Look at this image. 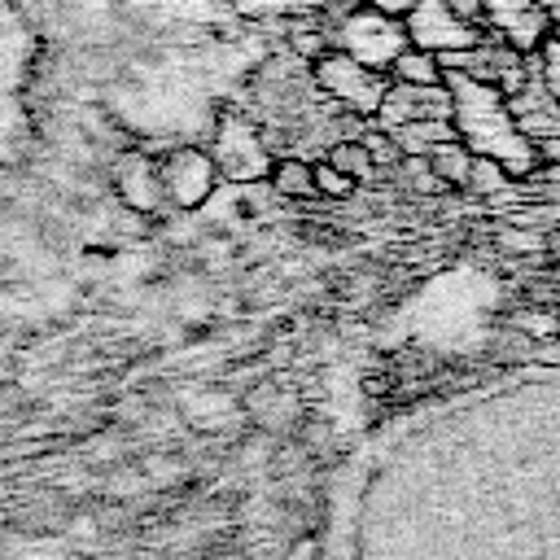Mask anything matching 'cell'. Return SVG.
Wrapping results in <instances>:
<instances>
[{
  "instance_id": "cell-1",
  "label": "cell",
  "mask_w": 560,
  "mask_h": 560,
  "mask_svg": "<svg viewBox=\"0 0 560 560\" xmlns=\"http://www.w3.org/2000/svg\"><path fill=\"white\" fill-rule=\"evenodd\" d=\"M35 26L22 0H0V179L31 131V79H35Z\"/></svg>"
},
{
  "instance_id": "cell-2",
  "label": "cell",
  "mask_w": 560,
  "mask_h": 560,
  "mask_svg": "<svg viewBox=\"0 0 560 560\" xmlns=\"http://www.w3.org/2000/svg\"><path fill=\"white\" fill-rule=\"evenodd\" d=\"M118 4L149 18V22H162V26L214 31V26H236V22H267V18L311 13L324 0H118Z\"/></svg>"
},
{
  "instance_id": "cell-3",
  "label": "cell",
  "mask_w": 560,
  "mask_h": 560,
  "mask_svg": "<svg viewBox=\"0 0 560 560\" xmlns=\"http://www.w3.org/2000/svg\"><path fill=\"white\" fill-rule=\"evenodd\" d=\"M158 175H162V197H171L179 210H197L214 192V184H219L214 158L192 149V144H179L175 153H166Z\"/></svg>"
},
{
  "instance_id": "cell-4",
  "label": "cell",
  "mask_w": 560,
  "mask_h": 560,
  "mask_svg": "<svg viewBox=\"0 0 560 560\" xmlns=\"http://www.w3.org/2000/svg\"><path fill=\"white\" fill-rule=\"evenodd\" d=\"M315 70H319V83L337 96V101H346V105H354V109H381L385 105V79L381 74H372V66L368 61H359L354 52H324L319 61H315Z\"/></svg>"
},
{
  "instance_id": "cell-5",
  "label": "cell",
  "mask_w": 560,
  "mask_h": 560,
  "mask_svg": "<svg viewBox=\"0 0 560 560\" xmlns=\"http://www.w3.org/2000/svg\"><path fill=\"white\" fill-rule=\"evenodd\" d=\"M118 192H122V201L131 210H153L162 201V175H158V166L149 158H140V153L127 158L118 166Z\"/></svg>"
},
{
  "instance_id": "cell-6",
  "label": "cell",
  "mask_w": 560,
  "mask_h": 560,
  "mask_svg": "<svg viewBox=\"0 0 560 560\" xmlns=\"http://www.w3.org/2000/svg\"><path fill=\"white\" fill-rule=\"evenodd\" d=\"M389 70L402 88H438L442 79V57L438 52H424V48H398L389 57Z\"/></svg>"
},
{
  "instance_id": "cell-7",
  "label": "cell",
  "mask_w": 560,
  "mask_h": 560,
  "mask_svg": "<svg viewBox=\"0 0 560 560\" xmlns=\"http://www.w3.org/2000/svg\"><path fill=\"white\" fill-rule=\"evenodd\" d=\"M472 158H477V153H472L464 140H446V144H438V149L429 153V166H433L438 184H468Z\"/></svg>"
},
{
  "instance_id": "cell-8",
  "label": "cell",
  "mask_w": 560,
  "mask_h": 560,
  "mask_svg": "<svg viewBox=\"0 0 560 560\" xmlns=\"http://www.w3.org/2000/svg\"><path fill=\"white\" fill-rule=\"evenodd\" d=\"M324 162H328L332 171H341L350 184H363V179L376 171V162H372L368 144H359V140H341V144H332Z\"/></svg>"
},
{
  "instance_id": "cell-9",
  "label": "cell",
  "mask_w": 560,
  "mask_h": 560,
  "mask_svg": "<svg viewBox=\"0 0 560 560\" xmlns=\"http://www.w3.org/2000/svg\"><path fill=\"white\" fill-rule=\"evenodd\" d=\"M271 188H276L280 197H311V192H315V184H311V166L298 162V158H280V162H271Z\"/></svg>"
},
{
  "instance_id": "cell-10",
  "label": "cell",
  "mask_w": 560,
  "mask_h": 560,
  "mask_svg": "<svg viewBox=\"0 0 560 560\" xmlns=\"http://www.w3.org/2000/svg\"><path fill=\"white\" fill-rule=\"evenodd\" d=\"M311 184H315V192H324V197H350V192H354V184H350L341 171H332L328 162H315V166H311Z\"/></svg>"
},
{
  "instance_id": "cell-11",
  "label": "cell",
  "mask_w": 560,
  "mask_h": 560,
  "mask_svg": "<svg viewBox=\"0 0 560 560\" xmlns=\"http://www.w3.org/2000/svg\"><path fill=\"white\" fill-rule=\"evenodd\" d=\"M468 184L481 188V192H494V188L508 184V171H503L494 158H472V175H468Z\"/></svg>"
},
{
  "instance_id": "cell-12",
  "label": "cell",
  "mask_w": 560,
  "mask_h": 560,
  "mask_svg": "<svg viewBox=\"0 0 560 560\" xmlns=\"http://www.w3.org/2000/svg\"><path fill=\"white\" fill-rule=\"evenodd\" d=\"M398 166H402V175H407V184H411L416 192H438V188H442L438 175H433V166H429V158H402Z\"/></svg>"
},
{
  "instance_id": "cell-13",
  "label": "cell",
  "mask_w": 560,
  "mask_h": 560,
  "mask_svg": "<svg viewBox=\"0 0 560 560\" xmlns=\"http://www.w3.org/2000/svg\"><path fill=\"white\" fill-rule=\"evenodd\" d=\"M538 158L551 162V166H560V136H542L538 140Z\"/></svg>"
},
{
  "instance_id": "cell-14",
  "label": "cell",
  "mask_w": 560,
  "mask_h": 560,
  "mask_svg": "<svg viewBox=\"0 0 560 560\" xmlns=\"http://www.w3.org/2000/svg\"><path fill=\"white\" fill-rule=\"evenodd\" d=\"M503 245H512V249H534V245H542L534 232H503Z\"/></svg>"
},
{
  "instance_id": "cell-15",
  "label": "cell",
  "mask_w": 560,
  "mask_h": 560,
  "mask_svg": "<svg viewBox=\"0 0 560 560\" xmlns=\"http://www.w3.org/2000/svg\"><path fill=\"white\" fill-rule=\"evenodd\" d=\"M538 9H542L547 22H556V31H560V0H538Z\"/></svg>"
}]
</instances>
